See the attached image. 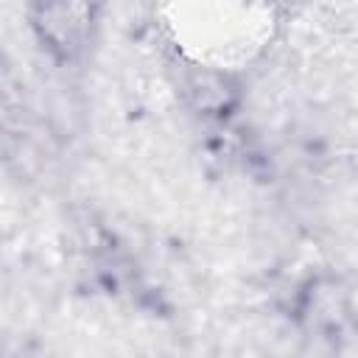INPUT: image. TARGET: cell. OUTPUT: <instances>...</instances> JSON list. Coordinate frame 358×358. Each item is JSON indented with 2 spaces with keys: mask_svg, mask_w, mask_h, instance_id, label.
<instances>
[{
  "mask_svg": "<svg viewBox=\"0 0 358 358\" xmlns=\"http://www.w3.org/2000/svg\"><path fill=\"white\" fill-rule=\"evenodd\" d=\"M98 0H28V25L36 42L59 62L78 59L92 42Z\"/></svg>",
  "mask_w": 358,
  "mask_h": 358,
  "instance_id": "6da1fadb",
  "label": "cell"
},
{
  "mask_svg": "<svg viewBox=\"0 0 358 358\" xmlns=\"http://www.w3.org/2000/svg\"><path fill=\"white\" fill-rule=\"evenodd\" d=\"M305 310L316 327H336L347 319V296L336 282H316L305 296Z\"/></svg>",
  "mask_w": 358,
  "mask_h": 358,
  "instance_id": "7a4b0ae2",
  "label": "cell"
}]
</instances>
